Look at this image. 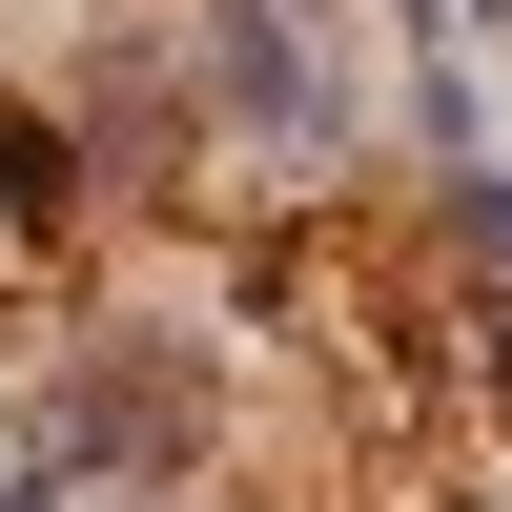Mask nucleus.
<instances>
[{
	"mask_svg": "<svg viewBox=\"0 0 512 512\" xmlns=\"http://www.w3.org/2000/svg\"><path fill=\"white\" fill-rule=\"evenodd\" d=\"M0 431L82 492H205L226 472V349L164 308H82L41 369H0Z\"/></svg>",
	"mask_w": 512,
	"mask_h": 512,
	"instance_id": "1",
	"label": "nucleus"
},
{
	"mask_svg": "<svg viewBox=\"0 0 512 512\" xmlns=\"http://www.w3.org/2000/svg\"><path fill=\"white\" fill-rule=\"evenodd\" d=\"M164 62H185L205 164H267V185H349L369 164V62L328 0H164Z\"/></svg>",
	"mask_w": 512,
	"mask_h": 512,
	"instance_id": "2",
	"label": "nucleus"
},
{
	"mask_svg": "<svg viewBox=\"0 0 512 512\" xmlns=\"http://www.w3.org/2000/svg\"><path fill=\"white\" fill-rule=\"evenodd\" d=\"M41 103H62V144H82V185H103V205H185V185H205L185 62H164V0H103V21H62Z\"/></svg>",
	"mask_w": 512,
	"mask_h": 512,
	"instance_id": "3",
	"label": "nucleus"
},
{
	"mask_svg": "<svg viewBox=\"0 0 512 512\" xmlns=\"http://www.w3.org/2000/svg\"><path fill=\"white\" fill-rule=\"evenodd\" d=\"M103 226V185H82L62 103H41V62H0V267H62V246Z\"/></svg>",
	"mask_w": 512,
	"mask_h": 512,
	"instance_id": "4",
	"label": "nucleus"
},
{
	"mask_svg": "<svg viewBox=\"0 0 512 512\" xmlns=\"http://www.w3.org/2000/svg\"><path fill=\"white\" fill-rule=\"evenodd\" d=\"M410 267H431L451 308H512V144H472V164H410Z\"/></svg>",
	"mask_w": 512,
	"mask_h": 512,
	"instance_id": "5",
	"label": "nucleus"
},
{
	"mask_svg": "<svg viewBox=\"0 0 512 512\" xmlns=\"http://www.w3.org/2000/svg\"><path fill=\"white\" fill-rule=\"evenodd\" d=\"M390 144H410V164L512 144V123H492V41H451V21H410V41H390Z\"/></svg>",
	"mask_w": 512,
	"mask_h": 512,
	"instance_id": "6",
	"label": "nucleus"
},
{
	"mask_svg": "<svg viewBox=\"0 0 512 512\" xmlns=\"http://www.w3.org/2000/svg\"><path fill=\"white\" fill-rule=\"evenodd\" d=\"M451 390H472V431L512 451V308H451Z\"/></svg>",
	"mask_w": 512,
	"mask_h": 512,
	"instance_id": "7",
	"label": "nucleus"
},
{
	"mask_svg": "<svg viewBox=\"0 0 512 512\" xmlns=\"http://www.w3.org/2000/svg\"><path fill=\"white\" fill-rule=\"evenodd\" d=\"M390 21H451V41H512V0H390Z\"/></svg>",
	"mask_w": 512,
	"mask_h": 512,
	"instance_id": "8",
	"label": "nucleus"
},
{
	"mask_svg": "<svg viewBox=\"0 0 512 512\" xmlns=\"http://www.w3.org/2000/svg\"><path fill=\"white\" fill-rule=\"evenodd\" d=\"M82 512H205V492H82Z\"/></svg>",
	"mask_w": 512,
	"mask_h": 512,
	"instance_id": "9",
	"label": "nucleus"
},
{
	"mask_svg": "<svg viewBox=\"0 0 512 512\" xmlns=\"http://www.w3.org/2000/svg\"><path fill=\"white\" fill-rule=\"evenodd\" d=\"M308 512H390V492H308Z\"/></svg>",
	"mask_w": 512,
	"mask_h": 512,
	"instance_id": "10",
	"label": "nucleus"
},
{
	"mask_svg": "<svg viewBox=\"0 0 512 512\" xmlns=\"http://www.w3.org/2000/svg\"><path fill=\"white\" fill-rule=\"evenodd\" d=\"M328 21H349V0H328Z\"/></svg>",
	"mask_w": 512,
	"mask_h": 512,
	"instance_id": "11",
	"label": "nucleus"
}]
</instances>
